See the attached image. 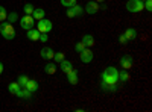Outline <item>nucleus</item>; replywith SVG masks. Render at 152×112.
Returning a JSON list of instances; mask_svg holds the SVG:
<instances>
[{
  "label": "nucleus",
  "mask_w": 152,
  "mask_h": 112,
  "mask_svg": "<svg viewBox=\"0 0 152 112\" xmlns=\"http://www.w3.org/2000/svg\"><path fill=\"white\" fill-rule=\"evenodd\" d=\"M119 43H120V44H122V46H126V44H128V43H129V41H128V40H126V36H125V35H123V33H122V35H120V36H119Z\"/></svg>",
  "instance_id": "obj_31"
},
{
  "label": "nucleus",
  "mask_w": 152,
  "mask_h": 112,
  "mask_svg": "<svg viewBox=\"0 0 152 112\" xmlns=\"http://www.w3.org/2000/svg\"><path fill=\"white\" fill-rule=\"evenodd\" d=\"M67 17H70V18H76V17H75V12H73V9H72V6L67 8Z\"/></svg>",
  "instance_id": "obj_33"
},
{
  "label": "nucleus",
  "mask_w": 152,
  "mask_h": 112,
  "mask_svg": "<svg viewBox=\"0 0 152 112\" xmlns=\"http://www.w3.org/2000/svg\"><path fill=\"white\" fill-rule=\"evenodd\" d=\"M52 59H55V62H56V64H59V62H61L62 59H66V58H64V53H62V52H55Z\"/></svg>",
  "instance_id": "obj_25"
},
{
  "label": "nucleus",
  "mask_w": 152,
  "mask_h": 112,
  "mask_svg": "<svg viewBox=\"0 0 152 112\" xmlns=\"http://www.w3.org/2000/svg\"><path fill=\"white\" fill-rule=\"evenodd\" d=\"M59 68H61V71L62 73H69V71H72L73 70V64H72V62L70 61H66V59H62L61 62H59Z\"/></svg>",
  "instance_id": "obj_10"
},
{
  "label": "nucleus",
  "mask_w": 152,
  "mask_h": 112,
  "mask_svg": "<svg viewBox=\"0 0 152 112\" xmlns=\"http://www.w3.org/2000/svg\"><path fill=\"white\" fill-rule=\"evenodd\" d=\"M24 88H26L28 91H31V92H35V91H38V82H37V80L29 79V80H28V83L24 85Z\"/></svg>",
  "instance_id": "obj_19"
},
{
  "label": "nucleus",
  "mask_w": 152,
  "mask_h": 112,
  "mask_svg": "<svg viewBox=\"0 0 152 112\" xmlns=\"http://www.w3.org/2000/svg\"><path fill=\"white\" fill-rule=\"evenodd\" d=\"M61 5L64 8H70V6L76 5V0H61Z\"/></svg>",
  "instance_id": "obj_28"
},
{
  "label": "nucleus",
  "mask_w": 152,
  "mask_h": 112,
  "mask_svg": "<svg viewBox=\"0 0 152 112\" xmlns=\"http://www.w3.org/2000/svg\"><path fill=\"white\" fill-rule=\"evenodd\" d=\"M52 27H53L52 21L47 20L46 17H44V18H41V20H38L37 29H38V32H40V33H49L50 30H52Z\"/></svg>",
  "instance_id": "obj_4"
},
{
  "label": "nucleus",
  "mask_w": 152,
  "mask_h": 112,
  "mask_svg": "<svg viewBox=\"0 0 152 112\" xmlns=\"http://www.w3.org/2000/svg\"><path fill=\"white\" fill-rule=\"evenodd\" d=\"M131 79L128 70H123V71H119V82H128Z\"/></svg>",
  "instance_id": "obj_21"
},
{
  "label": "nucleus",
  "mask_w": 152,
  "mask_h": 112,
  "mask_svg": "<svg viewBox=\"0 0 152 112\" xmlns=\"http://www.w3.org/2000/svg\"><path fill=\"white\" fill-rule=\"evenodd\" d=\"M142 2H145V0H142Z\"/></svg>",
  "instance_id": "obj_36"
},
{
  "label": "nucleus",
  "mask_w": 152,
  "mask_h": 112,
  "mask_svg": "<svg viewBox=\"0 0 152 112\" xmlns=\"http://www.w3.org/2000/svg\"><path fill=\"white\" fill-rule=\"evenodd\" d=\"M100 77H102V82L104 83H108V85H117L119 83V71L116 67H107L102 74H100Z\"/></svg>",
  "instance_id": "obj_1"
},
{
  "label": "nucleus",
  "mask_w": 152,
  "mask_h": 112,
  "mask_svg": "<svg viewBox=\"0 0 152 112\" xmlns=\"http://www.w3.org/2000/svg\"><path fill=\"white\" fill-rule=\"evenodd\" d=\"M72 9H73V12H75V17H81V15L84 14V9H82V6H79V5H73Z\"/></svg>",
  "instance_id": "obj_23"
},
{
  "label": "nucleus",
  "mask_w": 152,
  "mask_h": 112,
  "mask_svg": "<svg viewBox=\"0 0 152 112\" xmlns=\"http://www.w3.org/2000/svg\"><path fill=\"white\" fill-rule=\"evenodd\" d=\"M123 35L126 36V40H128V41H134V40L137 38V30H135L134 27H128V29L125 30Z\"/></svg>",
  "instance_id": "obj_15"
},
{
  "label": "nucleus",
  "mask_w": 152,
  "mask_h": 112,
  "mask_svg": "<svg viewBox=\"0 0 152 112\" xmlns=\"http://www.w3.org/2000/svg\"><path fill=\"white\" fill-rule=\"evenodd\" d=\"M23 11H24V14L32 15V12H34V5H32V3H26V5L23 6Z\"/></svg>",
  "instance_id": "obj_24"
},
{
  "label": "nucleus",
  "mask_w": 152,
  "mask_h": 112,
  "mask_svg": "<svg viewBox=\"0 0 152 112\" xmlns=\"http://www.w3.org/2000/svg\"><path fill=\"white\" fill-rule=\"evenodd\" d=\"M0 35L3 36L5 40H8V41H12L15 38V29H14V26H12L11 23H2L0 24Z\"/></svg>",
  "instance_id": "obj_2"
},
{
  "label": "nucleus",
  "mask_w": 152,
  "mask_h": 112,
  "mask_svg": "<svg viewBox=\"0 0 152 112\" xmlns=\"http://www.w3.org/2000/svg\"><path fill=\"white\" fill-rule=\"evenodd\" d=\"M6 20H8V23H11V24H12V23H15V21L18 20V14H17V12H11Z\"/></svg>",
  "instance_id": "obj_26"
},
{
  "label": "nucleus",
  "mask_w": 152,
  "mask_h": 112,
  "mask_svg": "<svg viewBox=\"0 0 152 112\" xmlns=\"http://www.w3.org/2000/svg\"><path fill=\"white\" fill-rule=\"evenodd\" d=\"M17 97H20V98H24V100H31V97H32V92L31 91H28L26 88H20L18 91H17V94H15Z\"/></svg>",
  "instance_id": "obj_14"
},
{
  "label": "nucleus",
  "mask_w": 152,
  "mask_h": 112,
  "mask_svg": "<svg viewBox=\"0 0 152 112\" xmlns=\"http://www.w3.org/2000/svg\"><path fill=\"white\" fill-rule=\"evenodd\" d=\"M125 8H126V11H128V12L137 14V12H142L145 9V5H143L142 0H128Z\"/></svg>",
  "instance_id": "obj_3"
},
{
  "label": "nucleus",
  "mask_w": 152,
  "mask_h": 112,
  "mask_svg": "<svg viewBox=\"0 0 152 112\" xmlns=\"http://www.w3.org/2000/svg\"><path fill=\"white\" fill-rule=\"evenodd\" d=\"M20 88H21V86L18 85V82H11V83L8 85V90H9V92H11V94H14V95L17 94V91H18Z\"/></svg>",
  "instance_id": "obj_20"
},
{
  "label": "nucleus",
  "mask_w": 152,
  "mask_h": 112,
  "mask_svg": "<svg viewBox=\"0 0 152 112\" xmlns=\"http://www.w3.org/2000/svg\"><path fill=\"white\" fill-rule=\"evenodd\" d=\"M8 18V12H6V8L0 5V21H5Z\"/></svg>",
  "instance_id": "obj_27"
},
{
  "label": "nucleus",
  "mask_w": 152,
  "mask_h": 112,
  "mask_svg": "<svg viewBox=\"0 0 152 112\" xmlns=\"http://www.w3.org/2000/svg\"><path fill=\"white\" fill-rule=\"evenodd\" d=\"M100 9V6H99V3L97 2H94V0H90V2H87V5H85V12L87 14H96V12Z\"/></svg>",
  "instance_id": "obj_8"
},
{
  "label": "nucleus",
  "mask_w": 152,
  "mask_h": 112,
  "mask_svg": "<svg viewBox=\"0 0 152 112\" xmlns=\"http://www.w3.org/2000/svg\"><path fill=\"white\" fill-rule=\"evenodd\" d=\"M82 43L85 44V47H93L94 46V36L90 35V33H87L82 36Z\"/></svg>",
  "instance_id": "obj_18"
},
{
  "label": "nucleus",
  "mask_w": 152,
  "mask_h": 112,
  "mask_svg": "<svg viewBox=\"0 0 152 112\" xmlns=\"http://www.w3.org/2000/svg\"><path fill=\"white\" fill-rule=\"evenodd\" d=\"M67 82L70 85H76V83H78V71H76L75 68L67 73Z\"/></svg>",
  "instance_id": "obj_13"
},
{
  "label": "nucleus",
  "mask_w": 152,
  "mask_h": 112,
  "mask_svg": "<svg viewBox=\"0 0 152 112\" xmlns=\"http://www.w3.org/2000/svg\"><path fill=\"white\" fill-rule=\"evenodd\" d=\"M26 36H28V40H31V41H38L40 40V32H38V29H29V30H26Z\"/></svg>",
  "instance_id": "obj_11"
},
{
  "label": "nucleus",
  "mask_w": 152,
  "mask_h": 112,
  "mask_svg": "<svg viewBox=\"0 0 152 112\" xmlns=\"http://www.w3.org/2000/svg\"><path fill=\"white\" fill-rule=\"evenodd\" d=\"M79 58H81V61L84 62V64H90V62L93 61V52L90 50V47H85L79 53Z\"/></svg>",
  "instance_id": "obj_7"
},
{
  "label": "nucleus",
  "mask_w": 152,
  "mask_h": 112,
  "mask_svg": "<svg viewBox=\"0 0 152 112\" xmlns=\"http://www.w3.org/2000/svg\"><path fill=\"white\" fill-rule=\"evenodd\" d=\"M53 50L50 47H43L41 48V52H40V56L43 58V59H46V61H49V59H52L53 58Z\"/></svg>",
  "instance_id": "obj_9"
},
{
  "label": "nucleus",
  "mask_w": 152,
  "mask_h": 112,
  "mask_svg": "<svg viewBox=\"0 0 152 112\" xmlns=\"http://www.w3.org/2000/svg\"><path fill=\"white\" fill-rule=\"evenodd\" d=\"M94 2H97V3L100 5V3H104V2H105V0H94Z\"/></svg>",
  "instance_id": "obj_35"
},
{
  "label": "nucleus",
  "mask_w": 152,
  "mask_h": 112,
  "mask_svg": "<svg viewBox=\"0 0 152 112\" xmlns=\"http://www.w3.org/2000/svg\"><path fill=\"white\" fill-rule=\"evenodd\" d=\"M56 68H58V64H56V62H47V64L44 65L46 74H50V76L56 73Z\"/></svg>",
  "instance_id": "obj_12"
},
{
  "label": "nucleus",
  "mask_w": 152,
  "mask_h": 112,
  "mask_svg": "<svg viewBox=\"0 0 152 112\" xmlns=\"http://www.w3.org/2000/svg\"><path fill=\"white\" fill-rule=\"evenodd\" d=\"M143 5H145V9L146 11H152V0H145V2H143Z\"/></svg>",
  "instance_id": "obj_30"
},
{
  "label": "nucleus",
  "mask_w": 152,
  "mask_h": 112,
  "mask_svg": "<svg viewBox=\"0 0 152 112\" xmlns=\"http://www.w3.org/2000/svg\"><path fill=\"white\" fill-rule=\"evenodd\" d=\"M47 40H49L47 33H40V40H38V41H41V43H46Z\"/></svg>",
  "instance_id": "obj_32"
},
{
  "label": "nucleus",
  "mask_w": 152,
  "mask_h": 112,
  "mask_svg": "<svg viewBox=\"0 0 152 112\" xmlns=\"http://www.w3.org/2000/svg\"><path fill=\"white\" fill-rule=\"evenodd\" d=\"M132 65H134V59H132L131 55H123L120 58V67L123 70H131Z\"/></svg>",
  "instance_id": "obj_6"
},
{
  "label": "nucleus",
  "mask_w": 152,
  "mask_h": 112,
  "mask_svg": "<svg viewBox=\"0 0 152 112\" xmlns=\"http://www.w3.org/2000/svg\"><path fill=\"white\" fill-rule=\"evenodd\" d=\"M34 21H35V18L32 17V15H28V14H24L21 18H20V24H21V29H26V30H29V29H32L34 27Z\"/></svg>",
  "instance_id": "obj_5"
},
{
  "label": "nucleus",
  "mask_w": 152,
  "mask_h": 112,
  "mask_svg": "<svg viewBox=\"0 0 152 112\" xmlns=\"http://www.w3.org/2000/svg\"><path fill=\"white\" fill-rule=\"evenodd\" d=\"M100 90H102L104 92H116L119 88H117V85H108V83H100Z\"/></svg>",
  "instance_id": "obj_17"
},
{
  "label": "nucleus",
  "mask_w": 152,
  "mask_h": 112,
  "mask_svg": "<svg viewBox=\"0 0 152 112\" xmlns=\"http://www.w3.org/2000/svg\"><path fill=\"white\" fill-rule=\"evenodd\" d=\"M32 17L35 20H41L46 17V11L43 8H34V12H32Z\"/></svg>",
  "instance_id": "obj_16"
},
{
  "label": "nucleus",
  "mask_w": 152,
  "mask_h": 112,
  "mask_svg": "<svg viewBox=\"0 0 152 112\" xmlns=\"http://www.w3.org/2000/svg\"><path fill=\"white\" fill-rule=\"evenodd\" d=\"M84 48H85V44H84L82 41H79V43H76V44H75V50L78 52V53H81Z\"/></svg>",
  "instance_id": "obj_29"
},
{
  "label": "nucleus",
  "mask_w": 152,
  "mask_h": 112,
  "mask_svg": "<svg viewBox=\"0 0 152 112\" xmlns=\"http://www.w3.org/2000/svg\"><path fill=\"white\" fill-rule=\"evenodd\" d=\"M28 80H29V77L26 76V74H20V76L17 77V82H18V85L21 86V88H24V85L28 83Z\"/></svg>",
  "instance_id": "obj_22"
},
{
  "label": "nucleus",
  "mask_w": 152,
  "mask_h": 112,
  "mask_svg": "<svg viewBox=\"0 0 152 112\" xmlns=\"http://www.w3.org/2000/svg\"><path fill=\"white\" fill-rule=\"evenodd\" d=\"M2 73H3V64L0 62V74H2Z\"/></svg>",
  "instance_id": "obj_34"
}]
</instances>
